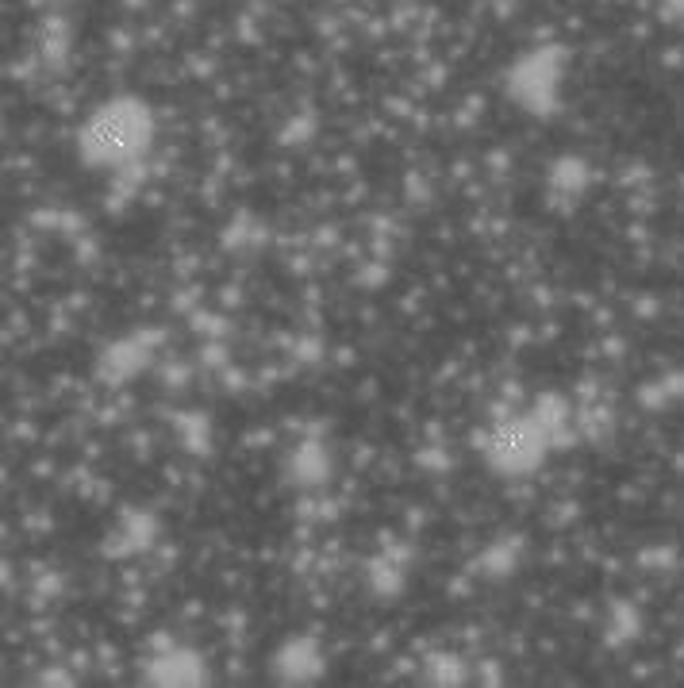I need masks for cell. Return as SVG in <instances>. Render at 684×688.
<instances>
[{"label":"cell","instance_id":"6da1fadb","mask_svg":"<svg viewBox=\"0 0 684 688\" xmlns=\"http://www.w3.org/2000/svg\"><path fill=\"white\" fill-rule=\"evenodd\" d=\"M531 458H538V435H531L527 427H508L500 435V462L508 466H527Z\"/></svg>","mask_w":684,"mask_h":688}]
</instances>
